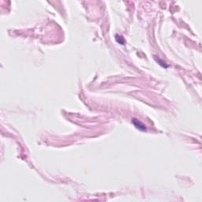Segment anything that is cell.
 I'll list each match as a JSON object with an SVG mask.
<instances>
[{
  "mask_svg": "<svg viewBox=\"0 0 202 202\" xmlns=\"http://www.w3.org/2000/svg\"><path fill=\"white\" fill-rule=\"evenodd\" d=\"M132 123H133V125L135 126V127L137 129H138L139 130H141V131H145L146 130V127L142 123H141L139 120L136 119H133Z\"/></svg>",
  "mask_w": 202,
  "mask_h": 202,
  "instance_id": "6da1fadb",
  "label": "cell"
}]
</instances>
